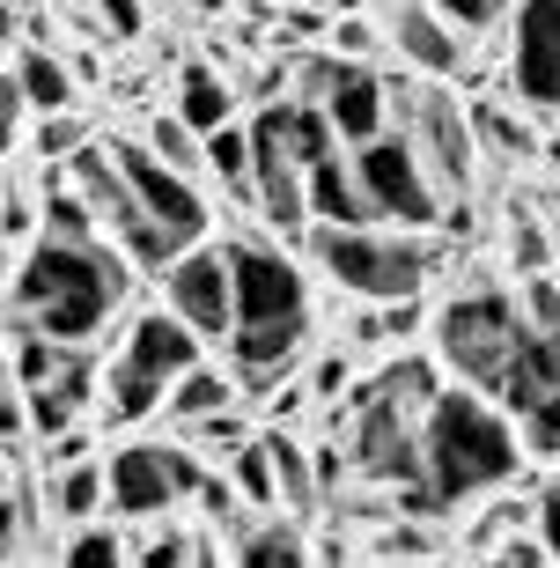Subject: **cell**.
Returning <instances> with one entry per match:
<instances>
[{"label":"cell","mask_w":560,"mask_h":568,"mask_svg":"<svg viewBox=\"0 0 560 568\" xmlns=\"http://www.w3.org/2000/svg\"><path fill=\"white\" fill-rule=\"evenodd\" d=\"M228 465H236V495H244V503H266V509H273V465H266V443L251 436Z\"/></svg>","instance_id":"f1b7e54d"},{"label":"cell","mask_w":560,"mask_h":568,"mask_svg":"<svg viewBox=\"0 0 560 568\" xmlns=\"http://www.w3.org/2000/svg\"><path fill=\"white\" fill-rule=\"evenodd\" d=\"M531 525H539V531H531V539H539V554H546V561H560V480L546 487L539 503H531Z\"/></svg>","instance_id":"1f68e13d"},{"label":"cell","mask_w":560,"mask_h":568,"mask_svg":"<svg viewBox=\"0 0 560 568\" xmlns=\"http://www.w3.org/2000/svg\"><path fill=\"white\" fill-rule=\"evenodd\" d=\"M147 155H155V163H170V170H177V178H192V170H200V163H207V155H200V141H192V133L185 126H177V119H170V111H163V119H155V126H147Z\"/></svg>","instance_id":"4316f807"},{"label":"cell","mask_w":560,"mask_h":568,"mask_svg":"<svg viewBox=\"0 0 560 568\" xmlns=\"http://www.w3.org/2000/svg\"><path fill=\"white\" fill-rule=\"evenodd\" d=\"M228 399H236V384H228L222 369H207V362H192L185 377H177V384L163 392L170 422H185V428H192V422H207V414H222Z\"/></svg>","instance_id":"d6986e66"},{"label":"cell","mask_w":560,"mask_h":568,"mask_svg":"<svg viewBox=\"0 0 560 568\" xmlns=\"http://www.w3.org/2000/svg\"><path fill=\"white\" fill-rule=\"evenodd\" d=\"M553 236H560V222H553Z\"/></svg>","instance_id":"f6af8a7d"},{"label":"cell","mask_w":560,"mask_h":568,"mask_svg":"<svg viewBox=\"0 0 560 568\" xmlns=\"http://www.w3.org/2000/svg\"><path fill=\"white\" fill-rule=\"evenodd\" d=\"M104 148H111V163H119L125 192H133V207H141V222L170 230L177 244H200V236H207V200H200L192 178H177L170 163H155L141 141H104Z\"/></svg>","instance_id":"ba28073f"},{"label":"cell","mask_w":560,"mask_h":568,"mask_svg":"<svg viewBox=\"0 0 560 568\" xmlns=\"http://www.w3.org/2000/svg\"><path fill=\"white\" fill-rule=\"evenodd\" d=\"M163 274H170V317H177L192 339H228V266H222V244H185Z\"/></svg>","instance_id":"30bf717a"},{"label":"cell","mask_w":560,"mask_h":568,"mask_svg":"<svg viewBox=\"0 0 560 568\" xmlns=\"http://www.w3.org/2000/svg\"><path fill=\"white\" fill-rule=\"evenodd\" d=\"M487 568H553V561L539 554V539H517V531H509V539L487 547Z\"/></svg>","instance_id":"e575fe53"},{"label":"cell","mask_w":560,"mask_h":568,"mask_svg":"<svg viewBox=\"0 0 560 568\" xmlns=\"http://www.w3.org/2000/svg\"><path fill=\"white\" fill-rule=\"evenodd\" d=\"M192 141H207L214 126H228V82L214 67H185V82H177V111H170Z\"/></svg>","instance_id":"ac0fdd59"},{"label":"cell","mask_w":560,"mask_h":568,"mask_svg":"<svg viewBox=\"0 0 560 568\" xmlns=\"http://www.w3.org/2000/svg\"><path fill=\"white\" fill-rule=\"evenodd\" d=\"M16 119H22V97H16V82L0 74V155L16 148Z\"/></svg>","instance_id":"8d00e7d4"},{"label":"cell","mask_w":560,"mask_h":568,"mask_svg":"<svg viewBox=\"0 0 560 568\" xmlns=\"http://www.w3.org/2000/svg\"><path fill=\"white\" fill-rule=\"evenodd\" d=\"M125 568H192V539H177V531H155V539H147V547L133 554Z\"/></svg>","instance_id":"4dcf8cb0"},{"label":"cell","mask_w":560,"mask_h":568,"mask_svg":"<svg viewBox=\"0 0 560 568\" xmlns=\"http://www.w3.org/2000/svg\"><path fill=\"white\" fill-rule=\"evenodd\" d=\"M16 38V8H0V44Z\"/></svg>","instance_id":"7bdbcfd3"},{"label":"cell","mask_w":560,"mask_h":568,"mask_svg":"<svg viewBox=\"0 0 560 568\" xmlns=\"http://www.w3.org/2000/svg\"><path fill=\"white\" fill-rule=\"evenodd\" d=\"M398 97H406V119H414L406 141H414L428 185L465 192V185H472V119H465L442 89H398Z\"/></svg>","instance_id":"9c48e42d"},{"label":"cell","mask_w":560,"mask_h":568,"mask_svg":"<svg viewBox=\"0 0 560 568\" xmlns=\"http://www.w3.org/2000/svg\"><path fill=\"white\" fill-rule=\"evenodd\" d=\"M8 82H16V97L38 111V119H52V111H74V67L52 60V52H22V67L8 74Z\"/></svg>","instance_id":"e0dca14e"},{"label":"cell","mask_w":560,"mask_h":568,"mask_svg":"<svg viewBox=\"0 0 560 568\" xmlns=\"http://www.w3.org/2000/svg\"><path fill=\"white\" fill-rule=\"evenodd\" d=\"M192 568H222V561H214V547H192Z\"/></svg>","instance_id":"b9f144b4"},{"label":"cell","mask_w":560,"mask_h":568,"mask_svg":"<svg viewBox=\"0 0 560 568\" xmlns=\"http://www.w3.org/2000/svg\"><path fill=\"white\" fill-rule=\"evenodd\" d=\"M192 487H200V458L177 450V443H125L119 458L104 465V503L119 517H163Z\"/></svg>","instance_id":"52a82bcc"},{"label":"cell","mask_w":560,"mask_h":568,"mask_svg":"<svg viewBox=\"0 0 560 568\" xmlns=\"http://www.w3.org/2000/svg\"><path fill=\"white\" fill-rule=\"evenodd\" d=\"M133 554H125V539L119 531H104V525H82L74 539H67V554H60V568H125Z\"/></svg>","instance_id":"484cf974"},{"label":"cell","mask_w":560,"mask_h":568,"mask_svg":"<svg viewBox=\"0 0 560 568\" xmlns=\"http://www.w3.org/2000/svg\"><path fill=\"white\" fill-rule=\"evenodd\" d=\"M38 236H52V244H96V214L60 185L52 200H44V214H38Z\"/></svg>","instance_id":"cb8c5ba5"},{"label":"cell","mask_w":560,"mask_h":568,"mask_svg":"<svg viewBox=\"0 0 560 568\" xmlns=\"http://www.w3.org/2000/svg\"><path fill=\"white\" fill-rule=\"evenodd\" d=\"M384 104H391V89L376 82L362 60H333L317 67V111H325V126L339 133V141L369 148L376 133H384Z\"/></svg>","instance_id":"7c38bea8"},{"label":"cell","mask_w":560,"mask_h":568,"mask_svg":"<svg viewBox=\"0 0 560 568\" xmlns=\"http://www.w3.org/2000/svg\"><path fill=\"white\" fill-rule=\"evenodd\" d=\"M303 214H317V230H369V207L354 192V170L333 163V155L303 170Z\"/></svg>","instance_id":"9a60e30c"},{"label":"cell","mask_w":560,"mask_h":568,"mask_svg":"<svg viewBox=\"0 0 560 568\" xmlns=\"http://www.w3.org/2000/svg\"><path fill=\"white\" fill-rule=\"evenodd\" d=\"M523 333H531V325H523V311L509 303V295H495V288L450 295V303H442V317H436L442 362H450L465 384H487V392H495V377L509 369V355H517Z\"/></svg>","instance_id":"277c9868"},{"label":"cell","mask_w":560,"mask_h":568,"mask_svg":"<svg viewBox=\"0 0 560 568\" xmlns=\"http://www.w3.org/2000/svg\"><path fill=\"white\" fill-rule=\"evenodd\" d=\"M517 258H523V266H546V236L531 230V222L517 230Z\"/></svg>","instance_id":"ab89813d"},{"label":"cell","mask_w":560,"mask_h":568,"mask_svg":"<svg viewBox=\"0 0 560 568\" xmlns=\"http://www.w3.org/2000/svg\"><path fill=\"white\" fill-rule=\"evenodd\" d=\"M0 8H44V0H0Z\"/></svg>","instance_id":"ee69618b"},{"label":"cell","mask_w":560,"mask_h":568,"mask_svg":"<svg viewBox=\"0 0 560 568\" xmlns=\"http://www.w3.org/2000/svg\"><path fill=\"white\" fill-rule=\"evenodd\" d=\"M354 192H362L369 222H398V230H428L442 214L406 133H376L369 148H354Z\"/></svg>","instance_id":"8992f818"},{"label":"cell","mask_w":560,"mask_h":568,"mask_svg":"<svg viewBox=\"0 0 560 568\" xmlns=\"http://www.w3.org/2000/svg\"><path fill=\"white\" fill-rule=\"evenodd\" d=\"M163 406V392L147 377H133L125 362H111V377H104V422H141V414H155Z\"/></svg>","instance_id":"7402d4cb"},{"label":"cell","mask_w":560,"mask_h":568,"mask_svg":"<svg viewBox=\"0 0 560 568\" xmlns=\"http://www.w3.org/2000/svg\"><path fill=\"white\" fill-rule=\"evenodd\" d=\"M509 82L523 104H560V0H517V44H509Z\"/></svg>","instance_id":"8fae6325"},{"label":"cell","mask_w":560,"mask_h":568,"mask_svg":"<svg viewBox=\"0 0 560 568\" xmlns=\"http://www.w3.org/2000/svg\"><path fill=\"white\" fill-rule=\"evenodd\" d=\"M391 44L420 67V74H450V67H457L450 22H442L436 8H420V0H398V8H391Z\"/></svg>","instance_id":"2e32d148"},{"label":"cell","mask_w":560,"mask_h":568,"mask_svg":"<svg viewBox=\"0 0 560 568\" xmlns=\"http://www.w3.org/2000/svg\"><path fill=\"white\" fill-rule=\"evenodd\" d=\"M317 266L347 295H369V303H414L420 281H428V252L406 236H384L376 222L369 230H317Z\"/></svg>","instance_id":"5b68a950"},{"label":"cell","mask_w":560,"mask_h":568,"mask_svg":"<svg viewBox=\"0 0 560 568\" xmlns=\"http://www.w3.org/2000/svg\"><path fill=\"white\" fill-rule=\"evenodd\" d=\"M310 392H317V399H339V392H347V355H325V362H317Z\"/></svg>","instance_id":"d590c367"},{"label":"cell","mask_w":560,"mask_h":568,"mask_svg":"<svg viewBox=\"0 0 560 568\" xmlns=\"http://www.w3.org/2000/svg\"><path fill=\"white\" fill-rule=\"evenodd\" d=\"M228 266V347H236V377L266 392V377L288 369V355L310 333V288L273 244H222Z\"/></svg>","instance_id":"3957f363"},{"label":"cell","mask_w":560,"mask_h":568,"mask_svg":"<svg viewBox=\"0 0 560 568\" xmlns=\"http://www.w3.org/2000/svg\"><path fill=\"white\" fill-rule=\"evenodd\" d=\"M192 436L207 443V450H228V458H236V450H244V422H236V406H222V414H207V422H192Z\"/></svg>","instance_id":"f546056e"},{"label":"cell","mask_w":560,"mask_h":568,"mask_svg":"<svg viewBox=\"0 0 560 568\" xmlns=\"http://www.w3.org/2000/svg\"><path fill=\"white\" fill-rule=\"evenodd\" d=\"M472 133H479V141H487V148H495V155H509V163H523V155L539 148V141H531V126H523V119H509V111H501V104L472 111Z\"/></svg>","instance_id":"83f0119b"},{"label":"cell","mask_w":560,"mask_h":568,"mask_svg":"<svg viewBox=\"0 0 560 568\" xmlns=\"http://www.w3.org/2000/svg\"><path fill=\"white\" fill-rule=\"evenodd\" d=\"M74 148H82V119L74 111H52L38 126V155H74Z\"/></svg>","instance_id":"836d02e7"},{"label":"cell","mask_w":560,"mask_h":568,"mask_svg":"<svg viewBox=\"0 0 560 568\" xmlns=\"http://www.w3.org/2000/svg\"><path fill=\"white\" fill-rule=\"evenodd\" d=\"M200 155L214 163V178H222L228 192H251V133L244 126H214Z\"/></svg>","instance_id":"603a6c76"},{"label":"cell","mask_w":560,"mask_h":568,"mask_svg":"<svg viewBox=\"0 0 560 568\" xmlns=\"http://www.w3.org/2000/svg\"><path fill=\"white\" fill-rule=\"evenodd\" d=\"M96 16H104L119 38H133V30H141V0H96Z\"/></svg>","instance_id":"74e56055"},{"label":"cell","mask_w":560,"mask_h":568,"mask_svg":"<svg viewBox=\"0 0 560 568\" xmlns=\"http://www.w3.org/2000/svg\"><path fill=\"white\" fill-rule=\"evenodd\" d=\"M428 8H436L442 22H457V30H487V22H495L509 0H428Z\"/></svg>","instance_id":"d6a6232c"},{"label":"cell","mask_w":560,"mask_h":568,"mask_svg":"<svg viewBox=\"0 0 560 568\" xmlns=\"http://www.w3.org/2000/svg\"><path fill=\"white\" fill-rule=\"evenodd\" d=\"M495 392L509 399V414H531V406L560 399V333H523L517 355H509V369L495 377Z\"/></svg>","instance_id":"5bb4252c"},{"label":"cell","mask_w":560,"mask_h":568,"mask_svg":"<svg viewBox=\"0 0 560 568\" xmlns=\"http://www.w3.org/2000/svg\"><path fill=\"white\" fill-rule=\"evenodd\" d=\"M52 495H60V517H74V525H89V517H96V503H104V473H96V465H60V487H52Z\"/></svg>","instance_id":"d4e9b609"},{"label":"cell","mask_w":560,"mask_h":568,"mask_svg":"<svg viewBox=\"0 0 560 568\" xmlns=\"http://www.w3.org/2000/svg\"><path fill=\"white\" fill-rule=\"evenodd\" d=\"M369 44H376V30H369V22H339V52H347V60H362Z\"/></svg>","instance_id":"f35d334b"},{"label":"cell","mask_w":560,"mask_h":568,"mask_svg":"<svg viewBox=\"0 0 560 568\" xmlns=\"http://www.w3.org/2000/svg\"><path fill=\"white\" fill-rule=\"evenodd\" d=\"M16 436H22V406L0 392V443H16Z\"/></svg>","instance_id":"60d3db41"},{"label":"cell","mask_w":560,"mask_h":568,"mask_svg":"<svg viewBox=\"0 0 560 568\" xmlns=\"http://www.w3.org/2000/svg\"><path fill=\"white\" fill-rule=\"evenodd\" d=\"M258 443H266V465H273V503L310 509L317 487H310V458H303V443H295V436H258Z\"/></svg>","instance_id":"ffe728a7"},{"label":"cell","mask_w":560,"mask_h":568,"mask_svg":"<svg viewBox=\"0 0 560 568\" xmlns=\"http://www.w3.org/2000/svg\"><path fill=\"white\" fill-rule=\"evenodd\" d=\"M517 428L509 414L479 399V392H436L420 414V480L406 487V517H436V509L465 503L479 487H501L517 473Z\"/></svg>","instance_id":"6da1fadb"},{"label":"cell","mask_w":560,"mask_h":568,"mask_svg":"<svg viewBox=\"0 0 560 568\" xmlns=\"http://www.w3.org/2000/svg\"><path fill=\"white\" fill-rule=\"evenodd\" d=\"M119 362L133 369V377H147L155 392H170V384L200 362V339H192L177 317H155V311H147V317H133V333H125V355Z\"/></svg>","instance_id":"4fadbf2b"},{"label":"cell","mask_w":560,"mask_h":568,"mask_svg":"<svg viewBox=\"0 0 560 568\" xmlns=\"http://www.w3.org/2000/svg\"><path fill=\"white\" fill-rule=\"evenodd\" d=\"M119 303H125V258L119 252L30 236V252L16 266V311L30 317L22 333L52 339V347H89Z\"/></svg>","instance_id":"7a4b0ae2"},{"label":"cell","mask_w":560,"mask_h":568,"mask_svg":"<svg viewBox=\"0 0 560 568\" xmlns=\"http://www.w3.org/2000/svg\"><path fill=\"white\" fill-rule=\"evenodd\" d=\"M236 568H310V547L295 539V525H251L236 539Z\"/></svg>","instance_id":"44dd1931"}]
</instances>
